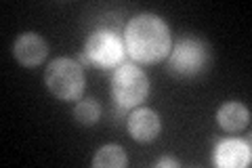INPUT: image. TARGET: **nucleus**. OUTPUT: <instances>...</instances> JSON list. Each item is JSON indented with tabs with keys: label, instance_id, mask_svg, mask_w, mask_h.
<instances>
[{
	"label": "nucleus",
	"instance_id": "f257e3e1",
	"mask_svg": "<svg viewBox=\"0 0 252 168\" xmlns=\"http://www.w3.org/2000/svg\"><path fill=\"white\" fill-rule=\"evenodd\" d=\"M124 44L126 53L135 61L158 63L170 55L172 36L164 19L152 13H141L126 23Z\"/></svg>",
	"mask_w": 252,
	"mask_h": 168
},
{
	"label": "nucleus",
	"instance_id": "f03ea898",
	"mask_svg": "<svg viewBox=\"0 0 252 168\" xmlns=\"http://www.w3.org/2000/svg\"><path fill=\"white\" fill-rule=\"evenodd\" d=\"M44 84L61 101H80L86 86L84 69L76 59L57 57L44 69Z\"/></svg>",
	"mask_w": 252,
	"mask_h": 168
},
{
	"label": "nucleus",
	"instance_id": "7ed1b4c3",
	"mask_svg": "<svg viewBox=\"0 0 252 168\" xmlns=\"http://www.w3.org/2000/svg\"><path fill=\"white\" fill-rule=\"evenodd\" d=\"M126 44L124 40L116 34L114 30H94L93 34L86 38L84 53L80 55L82 63H91V66L99 69L118 67L124 63Z\"/></svg>",
	"mask_w": 252,
	"mask_h": 168
},
{
	"label": "nucleus",
	"instance_id": "20e7f679",
	"mask_svg": "<svg viewBox=\"0 0 252 168\" xmlns=\"http://www.w3.org/2000/svg\"><path fill=\"white\" fill-rule=\"evenodd\" d=\"M112 95L120 107H139L149 95L147 74L135 63H122L112 74Z\"/></svg>",
	"mask_w": 252,
	"mask_h": 168
},
{
	"label": "nucleus",
	"instance_id": "39448f33",
	"mask_svg": "<svg viewBox=\"0 0 252 168\" xmlns=\"http://www.w3.org/2000/svg\"><path fill=\"white\" fill-rule=\"evenodd\" d=\"M166 59L172 74L191 78L206 67L210 59V49L200 38H181L175 49H170V55Z\"/></svg>",
	"mask_w": 252,
	"mask_h": 168
},
{
	"label": "nucleus",
	"instance_id": "423d86ee",
	"mask_svg": "<svg viewBox=\"0 0 252 168\" xmlns=\"http://www.w3.org/2000/svg\"><path fill=\"white\" fill-rule=\"evenodd\" d=\"M13 55L23 67H36L49 55V44L36 32H26V34L17 36V40H15Z\"/></svg>",
	"mask_w": 252,
	"mask_h": 168
},
{
	"label": "nucleus",
	"instance_id": "0eeeda50",
	"mask_svg": "<svg viewBox=\"0 0 252 168\" xmlns=\"http://www.w3.org/2000/svg\"><path fill=\"white\" fill-rule=\"evenodd\" d=\"M128 133L130 137L139 141V143H152L160 137V131H162V120L160 116L156 114L154 109L149 107H135L132 114L128 116Z\"/></svg>",
	"mask_w": 252,
	"mask_h": 168
},
{
	"label": "nucleus",
	"instance_id": "6e6552de",
	"mask_svg": "<svg viewBox=\"0 0 252 168\" xmlns=\"http://www.w3.org/2000/svg\"><path fill=\"white\" fill-rule=\"evenodd\" d=\"M252 162L250 145L240 139H225L215 149V164L220 168H246Z\"/></svg>",
	"mask_w": 252,
	"mask_h": 168
},
{
	"label": "nucleus",
	"instance_id": "1a4fd4ad",
	"mask_svg": "<svg viewBox=\"0 0 252 168\" xmlns=\"http://www.w3.org/2000/svg\"><path fill=\"white\" fill-rule=\"evenodd\" d=\"M217 122L227 133H240L250 124V111L240 101H227L217 111Z\"/></svg>",
	"mask_w": 252,
	"mask_h": 168
},
{
	"label": "nucleus",
	"instance_id": "9d476101",
	"mask_svg": "<svg viewBox=\"0 0 252 168\" xmlns=\"http://www.w3.org/2000/svg\"><path fill=\"white\" fill-rule=\"evenodd\" d=\"M128 164V156L120 145H103L93 158L94 168H122Z\"/></svg>",
	"mask_w": 252,
	"mask_h": 168
},
{
	"label": "nucleus",
	"instance_id": "9b49d317",
	"mask_svg": "<svg viewBox=\"0 0 252 168\" xmlns=\"http://www.w3.org/2000/svg\"><path fill=\"white\" fill-rule=\"evenodd\" d=\"M74 118L76 122H80L84 126H91V124H97L99 118H101V105L97 103V99H80L74 107Z\"/></svg>",
	"mask_w": 252,
	"mask_h": 168
},
{
	"label": "nucleus",
	"instance_id": "f8f14e48",
	"mask_svg": "<svg viewBox=\"0 0 252 168\" xmlns=\"http://www.w3.org/2000/svg\"><path fill=\"white\" fill-rule=\"evenodd\" d=\"M158 166L164 168V166H172V168H179L181 162L179 160H172V158H162V160H158Z\"/></svg>",
	"mask_w": 252,
	"mask_h": 168
}]
</instances>
